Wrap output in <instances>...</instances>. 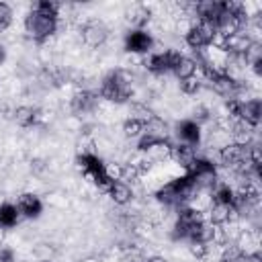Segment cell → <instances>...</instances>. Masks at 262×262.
<instances>
[{
	"instance_id": "cell-2",
	"label": "cell",
	"mask_w": 262,
	"mask_h": 262,
	"mask_svg": "<svg viewBox=\"0 0 262 262\" xmlns=\"http://www.w3.org/2000/svg\"><path fill=\"white\" fill-rule=\"evenodd\" d=\"M25 31L29 33V37H33L37 43H43L45 39H49L55 31H57V18H47L43 14H39L35 8L25 16Z\"/></svg>"
},
{
	"instance_id": "cell-6",
	"label": "cell",
	"mask_w": 262,
	"mask_h": 262,
	"mask_svg": "<svg viewBox=\"0 0 262 262\" xmlns=\"http://www.w3.org/2000/svg\"><path fill=\"white\" fill-rule=\"evenodd\" d=\"M106 39H108V27L102 20L92 18L82 25V41L88 47H100Z\"/></svg>"
},
{
	"instance_id": "cell-17",
	"label": "cell",
	"mask_w": 262,
	"mask_h": 262,
	"mask_svg": "<svg viewBox=\"0 0 262 262\" xmlns=\"http://www.w3.org/2000/svg\"><path fill=\"white\" fill-rule=\"evenodd\" d=\"M14 121L20 125V127H31L39 121V111L35 106H18L14 111Z\"/></svg>"
},
{
	"instance_id": "cell-16",
	"label": "cell",
	"mask_w": 262,
	"mask_h": 262,
	"mask_svg": "<svg viewBox=\"0 0 262 262\" xmlns=\"http://www.w3.org/2000/svg\"><path fill=\"white\" fill-rule=\"evenodd\" d=\"M211 199H213V203L233 207V201H235V190H233L229 184H215V188L211 190Z\"/></svg>"
},
{
	"instance_id": "cell-12",
	"label": "cell",
	"mask_w": 262,
	"mask_h": 262,
	"mask_svg": "<svg viewBox=\"0 0 262 262\" xmlns=\"http://www.w3.org/2000/svg\"><path fill=\"white\" fill-rule=\"evenodd\" d=\"M170 158H172V162H174L176 166L188 170V166H190V164L194 162V158H196V149L190 147V145H186V143H178V145H172Z\"/></svg>"
},
{
	"instance_id": "cell-14",
	"label": "cell",
	"mask_w": 262,
	"mask_h": 262,
	"mask_svg": "<svg viewBox=\"0 0 262 262\" xmlns=\"http://www.w3.org/2000/svg\"><path fill=\"white\" fill-rule=\"evenodd\" d=\"M235 217H237V215H235L233 207H229V205L213 203V205L209 207V223H211V225H227V223H231Z\"/></svg>"
},
{
	"instance_id": "cell-8",
	"label": "cell",
	"mask_w": 262,
	"mask_h": 262,
	"mask_svg": "<svg viewBox=\"0 0 262 262\" xmlns=\"http://www.w3.org/2000/svg\"><path fill=\"white\" fill-rule=\"evenodd\" d=\"M70 106H72V113H76V115H88V113L96 111V106H98V94L92 92V90H78L72 96Z\"/></svg>"
},
{
	"instance_id": "cell-18",
	"label": "cell",
	"mask_w": 262,
	"mask_h": 262,
	"mask_svg": "<svg viewBox=\"0 0 262 262\" xmlns=\"http://www.w3.org/2000/svg\"><path fill=\"white\" fill-rule=\"evenodd\" d=\"M149 8L147 6H143V4H135L129 12H127V20L135 27V29H141L143 25H147V20H149Z\"/></svg>"
},
{
	"instance_id": "cell-20",
	"label": "cell",
	"mask_w": 262,
	"mask_h": 262,
	"mask_svg": "<svg viewBox=\"0 0 262 262\" xmlns=\"http://www.w3.org/2000/svg\"><path fill=\"white\" fill-rule=\"evenodd\" d=\"M18 209H16V205H12V203H2L0 205V227H14L16 225V221H18Z\"/></svg>"
},
{
	"instance_id": "cell-27",
	"label": "cell",
	"mask_w": 262,
	"mask_h": 262,
	"mask_svg": "<svg viewBox=\"0 0 262 262\" xmlns=\"http://www.w3.org/2000/svg\"><path fill=\"white\" fill-rule=\"evenodd\" d=\"M0 262H14V252L10 248H0Z\"/></svg>"
},
{
	"instance_id": "cell-3",
	"label": "cell",
	"mask_w": 262,
	"mask_h": 262,
	"mask_svg": "<svg viewBox=\"0 0 262 262\" xmlns=\"http://www.w3.org/2000/svg\"><path fill=\"white\" fill-rule=\"evenodd\" d=\"M76 164H78V168H80L94 184H98V186H102V188H106V186L111 184V180H108V176H106V164H104L96 154H90V151L80 154V156L76 158Z\"/></svg>"
},
{
	"instance_id": "cell-4",
	"label": "cell",
	"mask_w": 262,
	"mask_h": 262,
	"mask_svg": "<svg viewBox=\"0 0 262 262\" xmlns=\"http://www.w3.org/2000/svg\"><path fill=\"white\" fill-rule=\"evenodd\" d=\"M213 35H215V29H213L211 25L194 20V23L190 25V29L184 33V39H186V45L192 47V51H203L205 47L211 45Z\"/></svg>"
},
{
	"instance_id": "cell-30",
	"label": "cell",
	"mask_w": 262,
	"mask_h": 262,
	"mask_svg": "<svg viewBox=\"0 0 262 262\" xmlns=\"http://www.w3.org/2000/svg\"><path fill=\"white\" fill-rule=\"evenodd\" d=\"M4 59H6V49H4L2 45H0V63H2Z\"/></svg>"
},
{
	"instance_id": "cell-23",
	"label": "cell",
	"mask_w": 262,
	"mask_h": 262,
	"mask_svg": "<svg viewBox=\"0 0 262 262\" xmlns=\"http://www.w3.org/2000/svg\"><path fill=\"white\" fill-rule=\"evenodd\" d=\"M12 25V8L6 2H0V31H6Z\"/></svg>"
},
{
	"instance_id": "cell-1",
	"label": "cell",
	"mask_w": 262,
	"mask_h": 262,
	"mask_svg": "<svg viewBox=\"0 0 262 262\" xmlns=\"http://www.w3.org/2000/svg\"><path fill=\"white\" fill-rule=\"evenodd\" d=\"M131 94H133L131 80L123 70H113L102 78V84H100L102 98L121 104V102H127L131 98Z\"/></svg>"
},
{
	"instance_id": "cell-28",
	"label": "cell",
	"mask_w": 262,
	"mask_h": 262,
	"mask_svg": "<svg viewBox=\"0 0 262 262\" xmlns=\"http://www.w3.org/2000/svg\"><path fill=\"white\" fill-rule=\"evenodd\" d=\"M244 262H262V256L260 252H250V254H244Z\"/></svg>"
},
{
	"instance_id": "cell-31",
	"label": "cell",
	"mask_w": 262,
	"mask_h": 262,
	"mask_svg": "<svg viewBox=\"0 0 262 262\" xmlns=\"http://www.w3.org/2000/svg\"><path fill=\"white\" fill-rule=\"evenodd\" d=\"M2 242H4V227H0V246H2Z\"/></svg>"
},
{
	"instance_id": "cell-24",
	"label": "cell",
	"mask_w": 262,
	"mask_h": 262,
	"mask_svg": "<svg viewBox=\"0 0 262 262\" xmlns=\"http://www.w3.org/2000/svg\"><path fill=\"white\" fill-rule=\"evenodd\" d=\"M199 88H201V82H199L196 76L186 78V80H180V90H182L184 94H196Z\"/></svg>"
},
{
	"instance_id": "cell-32",
	"label": "cell",
	"mask_w": 262,
	"mask_h": 262,
	"mask_svg": "<svg viewBox=\"0 0 262 262\" xmlns=\"http://www.w3.org/2000/svg\"><path fill=\"white\" fill-rule=\"evenodd\" d=\"M41 262H49V260H41Z\"/></svg>"
},
{
	"instance_id": "cell-19",
	"label": "cell",
	"mask_w": 262,
	"mask_h": 262,
	"mask_svg": "<svg viewBox=\"0 0 262 262\" xmlns=\"http://www.w3.org/2000/svg\"><path fill=\"white\" fill-rule=\"evenodd\" d=\"M172 72H174L180 80H186V78H192V76L196 74V63H194L192 57H188V55H180V59H178V63L174 66Z\"/></svg>"
},
{
	"instance_id": "cell-10",
	"label": "cell",
	"mask_w": 262,
	"mask_h": 262,
	"mask_svg": "<svg viewBox=\"0 0 262 262\" xmlns=\"http://www.w3.org/2000/svg\"><path fill=\"white\" fill-rule=\"evenodd\" d=\"M176 133L182 139V143L196 147L201 143V125H196L192 119H184L176 125Z\"/></svg>"
},
{
	"instance_id": "cell-5",
	"label": "cell",
	"mask_w": 262,
	"mask_h": 262,
	"mask_svg": "<svg viewBox=\"0 0 262 262\" xmlns=\"http://www.w3.org/2000/svg\"><path fill=\"white\" fill-rule=\"evenodd\" d=\"M182 53L170 49V51H160V53H151L147 59H145V68L154 74H166V72H172L174 66L178 63Z\"/></svg>"
},
{
	"instance_id": "cell-11",
	"label": "cell",
	"mask_w": 262,
	"mask_h": 262,
	"mask_svg": "<svg viewBox=\"0 0 262 262\" xmlns=\"http://www.w3.org/2000/svg\"><path fill=\"white\" fill-rule=\"evenodd\" d=\"M16 209H18L20 215H25V217H29V219H37V217L41 215V211H43V203H41V199H39L37 194H33V192H23V194L18 196Z\"/></svg>"
},
{
	"instance_id": "cell-13",
	"label": "cell",
	"mask_w": 262,
	"mask_h": 262,
	"mask_svg": "<svg viewBox=\"0 0 262 262\" xmlns=\"http://www.w3.org/2000/svg\"><path fill=\"white\" fill-rule=\"evenodd\" d=\"M106 192L117 205H127L133 199V188L125 180H111V184L106 186Z\"/></svg>"
},
{
	"instance_id": "cell-21",
	"label": "cell",
	"mask_w": 262,
	"mask_h": 262,
	"mask_svg": "<svg viewBox=\"0 0 262 262\" xmlns=\"http://www.w3.org/2000/svg\"><path fill=\"white\" fill-rule=\"evenodd\" d=\"M59 8H61V4L53 2V0H39L35 4V10L39 14H43V16H47V18H57L59 16Z\"/></svg>"
},
{
	"instance_id": "cell-26",
	"label": "cell",
	"mask_w": 262,
	"mask_h": 262,
	"mask_svg": "<svg viewBox=\"0 0 262 262\" xmlns=\"http://www.w3.org/2000/svg\"><path fill=\"white\" fill-rule=\"evenodd\" d=\"M190 252L196 258H205L207 252H209V244H205V242H190Z\"/></svg>"
},
{
	"instance_id": "cell-22",
	"label": "cell",
	"mask_w": 262,
	"mask_h": 262,
	"mask_svg": "<svg viewBox=\"0 0 262 262\" xmlns=\"http://www.w3.org/2000/svg\"><path fill=\"white\" fill-rule=\"evenodd\" d=\"M123 131H125L127 137H137V135H141V133L145 131V123L131 117V119H127V121L123 123Z\"/></svg>"
},
{
	"instance_id": "cell-7",
	"label": "cell",
	"mask_w": 262,
	"mask_h": 262,
	"mask_svg": "<svg viewBox=\"0 0 262 262\" xmlns=\"http://www.w3.org/2000/svg\"><path fill=\"white\" fill-rule=\"evenodd\" d=\"M154 47V37L143 29H133L125 37V51L129 53H149Z\"/></svg>"
},
{
	"instance_id": "cell-15",
	"label": "cell",
	"mask_w": 262,
	"mask_h": 262,
	"mask_svg": "<svg viewBox=\"0 0 262 262\" xmlns=\"http://www.w3.org/2000/svg\"><path fill=\"white\" fill-rule=\"evenodd\" d=\"M170 149H172V143L168 139H158L154 145H149L143 151V158L149 162H164L166 158H170Z\"/></svg>"
},
{
	"instance_id": "cell-25",
	"label": "cell",
	"mask_w": 262,
	"mask_h": 262,
	"mask_svg": "<svg viewBox=\"0 0 262 262\" xmlns=\"http://www.w3.org/2000/svg\"><path fill=\"white\" fill-rule=\"evenodd\" d=\"M125 166L123 164H106V176L108 180H123Z\"/></svg>"
},
{
	"instance_id": "cell-29",
	"label": "cell",
	"mask_w": 262,
	"mask_h": 262,
	"mask_svg": "<svg viewBox=\"0 0 262 262\" xmlns=\"http://www.w3.org/2000/svg\"><path fill=\"white\" fill-rule=\"evenodd\" d=\"M143 262H166L162 256H149L147 260H143Z\"/></svg>"
},
{
	"instance_id": "cell-9",
	"label": "cell",
	"mask_w": 262,
	"mask_h": 262,
	"mask_svg": "<svg viewBox=\"0 0 262 262\" xmlns=\"http://www.w3.org/2000/svg\"><path fill=\"white\" fill-rule=\"evenodd\" d=\"M260 117H262V104H260V98H246V100H239V115H237V121H244L246 125L250 127H258L260 123Z\"/></svg>"
}]
</instances>
